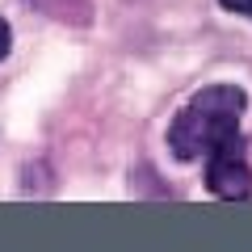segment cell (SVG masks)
Segmentation results:
<instances>
[{
    "label": "cell",
    "instance_id": "cell-1",
    "mask_svg": "<svg viewBox=\"0 0 252 252\" xmlns=\"http://www.w3.org/2000/svg\"><path fill=\"white\" fill-rule=\"evenodd\" d=\"M244 109H248V93L240 84H210L193 93L168 126V152L177 160H202L219 139L240 130Z\"/></svg>",
    "mask_w": 252,
    "mask_h": 252
},
{
    "label": "cell",
    "instance_id": "cell-2",
    "mask_svg": "<svg viewBox=\"0 0 252 252\" xmlns=\"http://www.w3.org/2000/svg\"><path fill=\"white\" fill-rule=\"evenodd\" d=\"M206 185H210V193H219L227 202H244L252 193V172H248V156H244L240 130L219 139L206 152Z\"/></svg>",
    "mask_w": 252,
    "mask_h": 252
},
{
    "label": "cell",
    "instance_id": "cell-3",
    "mask_svg": "<svg viewBox=\"0 0 252 252\" xmlns=\"http://www.w3.org/2000/svg\"><path fill=\"white\" fill-rule=\"evenodd\" d=\"M9 51H13V26H9L4 17H0V59H4Z\"/></svg>",
    "mask_w": 252,
    "mask_h": 252
},
{
    "label": "cell",
    "instance_id": "cell-4",
    "mask_svg": "<svg viewBox=\"0 0 252 252\" xmlns=\"http://www.w3.org/2000/svg\"><path fill=\"white\" fill-rule=\"evenodd\" d=\"M227 13H240V17H252V0H219Z\"/></svg>",
    "mask_w": 252,
    "mask_h": 252
}]
</instances>
